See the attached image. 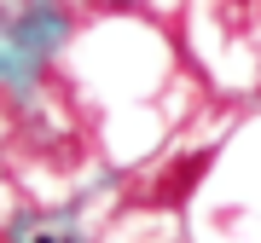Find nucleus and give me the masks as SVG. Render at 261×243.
I'll use <instances>...</instances> for the list:
<instances>
[{
	"label": "nucleus",
	"instance_id": "f03ea898",
	"mask_svg": "<svg viewBox=\"0 0 261 243\" xmlns=\"http://www.w3.org/2000/svg\"><path fill=\"white\" fill-rule=\"evenodd\" d=\"M58 243H70V237H58Z\"/></svg>",
	"mask_w": 261,
	"mask_h": 243
},
{
	"label": "nucleus",
	"instance_id": "f257e3e1",
	"mask_svg": "<svg viewBox=\"0 0 261 243\" xmlns=\"http://www.w3.org/2000/svg\"><path fill=\"white\" fill-rule=\"evenodd\" d=\"M35 243H58V237H35Z\"/></svg>",
	"mask_w": 261,
	"mask_h": 243
}]
</instances>
